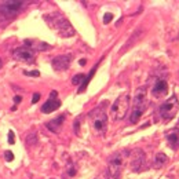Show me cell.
<instances>
[{"label": "cell", "mask_w": 179, "mask_h": 179, "mask_svg": "<svg viewBox=\"0 0 179 179\" xmlns=\"http://www.w3.org/2000/svg\"><path fill=\"white\" fill-rule=\"evenodd\" d=\"M4 157H6L7 161H12V160H14V154H12L10 150H6V152H4Z\"/></svg>", "instance_id": "7402d4cb"}, {"label": "cell", "mask_w": 179, "mask_h": 179, "mask_svg": "<svg viewBox=\"0 0 179 179\" xmlns=\"http://www.w3.org/2000/svg\"><path fill=\"white\" fill-rule=\"evenodd\" d=\"M46 22L51 26V29H54L58 35H61L62 37H70L75 35V29H73L72 23L66 19L62 14H47L44 17Z\"/></svg>", "instance_id": "6da1fadb"}, {"label": "cell", "mask_w": 179, "mask_h": 179, "mask_svg": "<svg viewBox=\"0 0 179 179\" xmlns=\"http://www.w3.org/2000/svg\"><path fill=\"white\" fill-rule=\"evenodd\" d=\"M0 68H2V59H0Z\"/></svg>", "instance_id": "f1b7e54d"}, {"label": "cell", "mask_w": 179, "mask_h": 179, "mask_svg": "<svg viewBox=\"0 0 179 179\" xmlns=\"http://www.w3.org/2000/svg\"><path fill=\"white\" fill-rule=\"evenodd\" d=\"M168 91V84L165 80H157L156 83H154L153 88H152V94H153V97H156V98H160V97L165 95Z\"/></svg>", "instance_id": "5bb4252c"}, {"label": "cell", "mask_w": 179, "mask_h": 179, "mask_svg": "<svg viewBox=\"0 0 179 179\" xmlns=\"http://www.w3.org/2000/svg\"><path fill=\"white\" fill-rule=\"evenodd\" d=\"M130 94H123L120 95L114 102L112 104V107H110V117H112L113 121H120L125 117L128 109H130Z\"/></svg>", "instance_id": "5b68a950"}, {"label": "cell", "mask_w": 179, "mask_h": 179, "mask_svg": "<svg viewBox=\"0 0 179 179\" xmlns=\"http://www.w3.org/2000/svg\"><path fill=\"white\" fill-rule=\"evenodd\" d=\"M25 73L26 76H35V77H39V76H40V73L37 72V70H33V72H28V70H25Z\"/></svg>", "instance_id": "603a6c76"}, {"label": "cell", "mask_w": 179, "mask_h": 179, "mask_svg": "<svg viewBox=\"0 0 179 179\" xmlns=\"http://www.w3.org/2000/svg\"><path fill=\"white\" fill-rule=\"evenodd\" d=\"M12 57L21 62H32L35 59V51L29 47H18L12 51Z\"/></svg>", "instance_id": "30bf717a"}, {"label": "cell", "mask_w": 179, "mask_h": 179, "mask_svg": "<svg viewBox=\"0 0 179 179\" xmlns=\"http://www.w3.org/2000/svg\"><path fill=\"white\" fill-rule=\"evenodd\" d=\"M25 44H26V46H32L30 48H36V50H40V51L51 48V46H50V44L43 43V41H37V40H25Z\"/></svg>", "instance_id": "9a60e30c"}, {"label": "cell", "mask_w": 179, "mask_h": 179, "mask_svg": "<svg viewBox=\"0 0 179 179\" xmlns=\"http://www.w3.org/2000/svg\"><path fill=\"white\" fill-rule=\"evenodd\" d=\"M178 106H179V104H178L176 95L170 97L165 102H163L159 107V114H160V117L163 118V121L167 123V121H170V120H172V118L175 117L176 112H178Z\"/></svg>", "instance_id": "52a82bcc"}, {"label": "cell", "mask_w": 179, "mask_h": 179, "mask_svg": "<svg viewBox=\"0 0 179 179\" xmlns=\"http://www.w3.org/2000/svg\"><path fill=\"white\" fill-rule=\"evenodd\" d=\"M21 101H22V98H21L19 95H17V97H15V98H14V102H15V104H19Z\"/></svg>", "instance_id": "4316f807"}, {"label": "cell", "mask_w": 179, "mask_h": 179, "mask_svg": "<svg viewBox=\"0 0 179 179\" xmlns=\"http://www.w3.org/2000/svg\"><path fill=\"white\" fill-rule=\"evenodd\" d=\"M131 168L134 172H141L146 168V154L141 149H135L131 153Z\"/></svg>", "instance_id": "ba28073f"}, {"label": "cell", "mask_w": 179, "mask_h": 179, "mask_svg": "<svg viewBox=\"0 0 179 179\" xmlns=\"http://www.w3.org/2000/svg\"><path fill=\"white\" fill-rule=\"evenodd\" d=\"M70 62H72V55H70V54L58 55V57L52 58L51 66L54 68V70L62 72V70H66L70 66Z\"/></svg>", "instance_id": "8fae6325"}, {"label": "cell", "mask_w": 179, "mask_h": 179, "mask_svg": "<svg viewBox=\"0 0 179 179\" xmlns=\"http://www.w3.org/2000/svg\"><path fill=\"white\" fill-rule=\"evenodd\" d=\"M14 132L12 131H10L9 132V143H11V145H14V142H15V138H14Z\"/></svg>", "instance_id": "cb8c5ba5"}, {"label": "cell", "mask_w": 179, "mask_h": 179, "mask_svg": "<svg viewBox=\"0 0 179 179\" xmlns=\"http://www.w3.org/2000/svg\"><path fill=\"white\" fill-rule=\"evenodd\" d=\"M98 65H99V64H97L95 66H94L93 69H91V72H90V75H88V76H86V79H84V81L80 84V88H79V94H83V93H84V90L87 88V86H88V83H90V81H91V79H93V76L95 75V70H97V68H98Z\"/></svg>", "instance_id": "e0dca14e"}, {"label": "cell", "mask_w": 179, "mask_h": 179, "mask_svg": "<svg viewBox=\"0 0 179 179\" xmlns=\"http://www.w3.org/2000/svg\"><path fill=\"white\" fill-rule=\"evenodd\" d=\"M80 65H81V66H83V65H86V59H81V61H80Z\"/></svg>", "instance_id": "83f0119b"}, {"label": "cell", "mask_w": 179, "mask_h": 179, "mask_svg": "<svg viewBox=\"0 0 179 179\" xmlns=\"http://www.w3.org/2000/svg\"><path fill=\"white\" fill-rule=\"evenodd\" d=\"M37 143V134L33 131V132H29L26 135V145L28 146H33V145Z\"/></svg>", "instance_id": "ac0fdd59"}, {"label": "cell", "mask_w": 179, "mask_h": 179, "mask_svg": "<svg viewBox=\"0 0 179 179\" xmlns=\"http://www.w3.org/2000/svg\"><path fill=\"white\" fill-rule=\"evenodd\" d=\"M105 102L101 105V106L93 109L88 113V118L91 121V125L94 127V130L99 134H104L107 128V114L105 112Z\"/></svg>", "instance_id": "8992f818"}, {"label": "cell", "mask_w": 179, "mask_h": 179, "mask_svg": "<svg viewBox=\"0 0 179 179\" xmlns=\"http://www.w3.org/2000/svg\"><path fill=\"white\" fill-rule=\"evenodd\" d=\"M76 172H77V170H76L75 165L72 164V161H69V167H68V175H69V176H75Z\"/></svg>", "instance_id": "ffe728a7"}, {"label": "cell", "mask_w": 179, "mask_h": 179, "mask_svg": "<svg viewBox=\"0 0 179 179\" xmlns=\"http://www.w3.org/2000/svg\"><path fill=\"white\" fill-rule=\"evenodd\" d=\"M84 79H86V76H84L83 73H79V75H76L75 77L72 79V84H75V86H77V84H81L84 81Z\"/></svg>", "instance_id": "d6986e66"}, {"label": "cell", "mask_w": 179, "mask_h": 179, "mask_svg": "<svg viewBox=\"0 0 179 179\" xmlns=\"http://www.w3.org/2000/svg\"><path fill=\"white\" fill-rule=\"evenodd\" d=\"M61 107V101L58 99V91H51V94H50V98L47 99L46 102H44V105L41 106V112L46 113V114H48V113H52L55 112L57 109H59Z\"/></svg>", "instance_id": "9c48e42d"}, {"label": "cell", "mask_w": 179, "mask_h": 179, "mask_svg": "<svg viewBox=\"0 0 179 179\" xmlns=\"http://www.w3.org/2000/svg\"><path fill=\"white\" fill-rule=\"evenodd\" d=\"M167 161H168L167 154L157 153L156 156H154V160H153V167L154 168H161V167H164V165L167 164Z\"/></svg>", "instance_id": "2e32d148"}, {"label": "cell", "mask_w": 179, "mask_h": 179, "mask_svg": "<svg viewBox=\"0 0 179 179\" xmlns=\"http://www.w3.org/2000/svg\"><path fill=\"white\" fill-rule=\"evenodd\" d=\"M165 139L171 149L178 150L179 149V128H172V130L165 132Z\"/></svg>", "instance_id": "4fadbf2b"}, {"label": "cell", "mask_w": 179, "mask_h": 179, "mask_svg": "<svg viewBox=\"0 0 179 179\" xmlns=\"http://www.w3.org/2000/svg\"><path fill=\"white\" fill-rule=\"evenodd\" d=\"M28 2L22 0H4L0 2V22H6L11 18L17 17L26 7Z\"/></svg>", "instance_id": "3957f363"}, {"label": "cell", "mask_w": 179, "mask_h": 179, "mask_svg": "<svg viewBox=\"0 0 179 179\" xmlns=\"http://www.w3.org/2000/svg\"><path fill=\"white\" fill-rule=\"evenodd\" d=\"M130 152L128 150H120L113 153L112 156L109 157V161H107V170H109V174L113 179H120L123 174V170H124L125 165V160H127Z\"/></svg>", "instance_id": "277c9868"}, {"label": "cell", "mask_w": 179, "mask_h": 179, "mask_svg": "<svg viewBox=\"0 0 179 179\" xmlns=\"http://www.w3.org/2000/svg\"><path fill=\"white\" fill-rule=\"evenodd\" d=\"M39 99H40V94H39V93H36L35 95L32 97V104H37V102H39Z\"/></svg>", "instance_id": "484cf974"}, {"label": "cell", "mask_w": 179, "mask_h": 179, "mask_svg": "<svg viewBox=\"0 0 179 179\" xmlns=\"http://www.w3.org/2000/svg\"><path fill=\"white\" fill-rule=\"evenodd\" d=\"M73 125H75V132H76V134L80 132V120H76Z\"/></svg>", "instance_id": "d4e9b609"}, {"label": "cell", "mask_w": 179, "mask_h": 179, "mask_svg": "<svg viewBox=\"0 0 179 179\" xmlns=\"http://www.w3.org/2000/svg\"><path fill=\"white\" fill-rule=\"evenodd\" d=\"M65 120H66V114H59L58 117L52 118V120H50V121L47 123L46 124L47 130H50L51 132H54V134H58L59 131H61Z\"/></svg>", "instance_id": "7c38bea8"}, {"label": "cell", "mask_w": 179, "mask_h": 179, "mask_svg": "<svg viewBox=\"0 0 179 179\" xmlns=\"http://www.w3.org/2000/svg\"><path fill=\"white\" fill-rule=\"evenodd\" d=\"M147 107V97H146V87H139L136 88L135 95L132 99V110L130 114V123L136 124L139 121L141 116Z\"/></svg>", "instance_id": "7a4b0ae2"}, {"label": "cell", "mask_w": 179, "mask_h": 179, "mask_svg": "<svg viewBox=\"0 0 179 179\" xmlns=\"http://www.w3.org/2000/svg\"><path fill=\"white\" fill-rule=\"evenodd\" d=\"M112 19H113V14L107 12V14H105V17H104V23H105V25H107V23H109Z\"/></svg>", "instance_id": "44dd1931"}]
</instances>
